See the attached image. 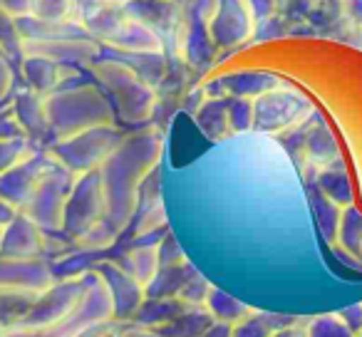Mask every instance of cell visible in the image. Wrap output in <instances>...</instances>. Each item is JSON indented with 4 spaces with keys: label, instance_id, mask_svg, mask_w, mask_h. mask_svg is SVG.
Instances as JSON below:
<instances>
[{
    "label": "cell",
    "instance_id": "1",
    "mask_svg": "<svg viewBox=\"0 0 362 337\" xmlns=\"http://www.w3.org/2000/svg\"><path fill=\"white\" fill-rule=\"evenodd\" d=\"M164 154V134L159 126H141L124 134L115 151L100 166L102 187H105L107 213L105 226L119 238L136 216L139 191L144 182L159 169Z\"/></svg>",
    "mask_w": 362,
    "mask_h": 337
},
{
    "label": "cell",
    "instance_id": "2",
    "mask_svg": "<svg viewBox=\"0 0 362 337\" xmlns=\"http://www.w3.org/2000/svg\"><path fill=\"white\" fill-rule=\"evenodd\" d=\"M47 122H50L52 141L72 136L92 126L117 124V112L110 97L97 82L72 80L57 92L45 97Z\"/></svg>",
    "mask_w": 362,
    "mask_h": 337
},
{
    "label": "cell",
    "instance_id": "3",
    "mask_svg": "<svg viewBox=\"0 0 362 337\" xmlns=\"http://www.w3.org/2000/svg\"><path fill=\"white\" fill-rule=\"evenodd\" d=\"M87 70H90L92 80L110 97L122 122L141 126L156 117V107H159L156 87H151L144 77L136 75L124 62L100 55Z\"/></svg>",
    "mask_w": 362,
    "mask_h": 337
},
{
    "label": "cell",
    "instance_id": "4",
    "mask_svg": "<svg viewBox=\"0 0 362 337\" xmlns=\"http://www.w3.org/2000/svg\"><path fill=\"white\" fill-rule=\"evenodd\" d=\"M122 131L117 129V124H105V126H92V129L77 131L65 139H57L47 146L50 156L60 166H65L67 172H72L75 177L87 172H95L107 161V156L119 146Z\"/></svg>",
    "mask_w": 362,
    "mask_h": 337
},
{
    "label": "cell",
    "instance_id": "5",
    "mask_svg": "<svg viewBox=\"0 0 362 337\" xmlns=\"http://www.w3.org/2000/svg\"><path fill=\"white\" fill-rule=\"evenodd\" d=\"M313 117V105L298 90L278 85L253 100V129L263 134H291Z\"/></svg>",
    "mask_w": 362,
    "mask_h": 337
},
{
    "label": "cell",
    "instance_id": "6",
    "mask_svg": "<svg viewBox=\"0 0 362 337\" xmlns=\"http://www.w3.org/2000/svg\"><path fill=\"white\" fill-rule=\"evenodd\" d=\"M90 273L80 278H57L47 290H42L28 305V312L16 325L33 327V330H57L60 325H65L67 317L75 312V307L80 305L82 295H85Z\"/></svg>",
    "mask_w": 362,
    "mask_h": 337
},
{
    "label": "cell",
    "instance_id": "7",
    "mask_svg": "<svg viewBox=\"0 0 362 337\" xmlns=\"http://www.w3.org/2000/svg\"><path fill=\"white\" fill-rule=\"evenodd\" d=\"M75 179H77L75 174L67 172L65 166L52 161L50 169L42 174L37 189L33 191L30 201L23 208V213L30 216L47 236H50V233H62L67 199H70L72 187H75Z\"/></svg>",
    "mask_w": 362,
    "mask_h": 337
},
{
    "label": "cell",
    "instance_id": "8",
    "mask_svg": "<svg viewBox=\"0 0 362 337\" xmlns=\"http://www.w3.org/2000/svg\"><path fill=\"white\" fill-rule=\"evenodd\" d=\"M124 13L159 37L166 55H181V42H184V30H187V3L184 0H124Z\"/></svg>",
    "mask_w": 362,
    "mask_h": 337
},
{
    "label": "cell",
    "instance_id": "9",
    "mask_svg": "<svg viewBox=\"0 0 362 337\" xmlns=\"http://www.w3.org/2000/svg\"><path fill=\"white\" fill-rule=\"evenodd\" d=\"M105 213H107V199H105V187H102L100 169L80 174V177L75 179L70 199H67L62 233H65L70 241H75V238L85 236L87 231H92L97 223L105 221Z\"/></svg>",
    "mask_w": 362,
    "mask_h": 337
},
{
    "label": "cell",
    "instance_id": "10",
    "mask_svg": "<svg viewBox=\"0 0 362 337\" xmlns=\"http://www.w3.org/2000/svg\"><path fill=\"white\" fill-rule=\"evenodd\" d=\"M92 271L105 280L107 290L115 307V322H132L146 300V288L127 271L124 266H117L115 261H97Z\"/></svg>",
    "mask_w": 362,
    "mask_h": 337
},
{
    "label": "cell",
    "instance_id": "11",
    "mask_svg": "<svg viewBox=\"0 0 362 337\" xmlns=\"http://www.w3.org/2000/svg\"><path fill=\"white\" fill-rule=\"evenodd\" d=\"M52 161L55 159H52L47 149H33L25 159L11 166L6 174H0V199L11 203L13 208H18V211H23Z\"/></svg>",
    "mask_w": 362,
    "mask_h": 337
},
{
    "label": "cell",
    "instance_id": "12",
    "mask_svg": "<svg viewBox=\"0 0 362 337\" xmlns=\"http://www.w3.org/2000/svg\"><path fill=\"white\" fill-rule=\"evenodd\" d=\"M52 283H55V276H52V266L45 258L18 261V258L0 256V292L37 297Z\"/></svg>",
    "mask_w": 362,
    "mask_h": 337
},
{
    "label": "cell",
    "instance_id": "13",
    "mask_svg": "<svg viewBox=\"0 0 362 337\" xmlns=\"http://www.w3.org/2000/svg\"><path fill=\"white\" fill-rule=\"evenodd\" d=\"M8 102H11L8 112L18 122L23 134L33 141V146L47 149L52 144V131H50V122H47L45 97L28 90V87H18Z\"/></svg>",
    "mask_w": 362,
    "mask_h": 337
},
{
    "label": "cell",
    "instance_id": "14",
    "mask_svg": "<svg viewBox=\"0 0 362 337\" xmlns=\"http://www.w3.org/2000/svg\"><path fill=\"white\" fill-rule=\"evenodd\" d=\"M115 320V307H112V297L107 290L105 280L97 276L95 271L90 273V283H87V290L82 295L80 305L75 307L70 317H67L65 325L57 327V337H72L75 332L85 330L92 325H102V322Z\"/></svg>",
    "mask_w": 362,
    "mask_h": 337
},
{
    "label": "cell",
    "instance_id": "15",
    "mask_svg": "<svg viewBox=\"0 0 362 337\" xmlns=\"http://www.w3.org/2000/svg\"><path fill=\"white\" fill-rule=\"evenodd\" d=\"M253 23L243 0H218V8L209 20V32L218 50L223 47H238L253 37Z\"/></svg>",
    "mask_w": 362,
    "mask_h": 337
},
{
    "label": "cell",
    "instance_id": "16",
    "mask_svg": "<svg viewBox=\"0 0 362 337\" xmlns=\"http://www.w3.org/2000/svg\"><path fill=\"white\" fill-rule=\"evenodd\" d=\"M18 70H21L23 77V87L37 92L42 97L52 95L60 87H65L67 82L80 77L77 67L60 65V62L50 60L45 55H35V52H23V57L18 60Z\"/></svg>",
    "mask_w": 362,
    "mask_h": 337
},
{
    "label": "cell",
    "instance_id": "17",
    "mask_svg": "<svg viewBox=\"0 0 362 337\" xmlns=\"http://www.w3.org/2000/svg\"><path fill=\"white\" fill-rule=\"evenodd\" d=\"M45 238L47 233L25 216L23 211L16 213L11 223L3 228V246H0V256L18 258V261H35L42 258L45 251Z\"/></svg>",
    "mask_w": 362,
    "mask_h": 337
},
{
    "label": "cell",
    "instance_id": "18",
    "mask_svg": "<svg viewBox=\"0 0 362 337\" xmlns=\"http://www.w3.org/2000/svg\"><path fill=\"white\" fill-rule=\"evenodd\" d=\"M218 47L214 42L211 32H209V23L204 18L187 13V30H184V42H181V60L187 62V67L194 75H204L211 70L216 62Z\"/></svg>",
    "mask_w": 362,
    "mask_h": 337
},
{
    "label": "cell",
    "instance_id": "19",
    "mask_svg": "<svg viewBox=\"0 0 362 337\" xmlns=\"http://www.w3.org/2000/svg\"><path fill=\"white\" fill-rule=\"evenodd\" d=\"M281 85V80L266 72H236V75L218 77V80L206 82V95L209 97H246V100H256L263 92L273 90Z\"/></svg>",
    "mask_w": 362,
    "mask_h": 337
},
{
    "label": "cell",
    "instance_id": "20",
    "mask_svg": "<svg viewBox=\"0 0 362 337\" xmlns=\"http://www.w3.org/2000/svg\"><path fill=\"white\" fill-rule=\"evenodd\" d=\"M303 156H305L308 166L315 169V174L332 164H340L335 139L322 124H315L305 131V136H303Z\"/></svg>",
    "mask_w": 362,
    "mask_h": 337
},
{
    "label": "cell",
    "instance_id": "21",
    "mask_svg": "<svg viewBox=\"0 0 362 337\" xmlns=\"http://www.w3.org/2000/svg\"><path fill=\"white\" fill-rule=\"evenodd\" d=\"M192 119L211 141H221L233 134L228 122V97H206V102L194 112Z\"/></svg>",
    "mask_w": 362,
    "mask_h": 337
},
{
    "label": "cell",
    "instance_id": "22",
    "mask_svg": "<svg viewBox=\"0 0 362 337\" xmlns=\"http://www.w3.org/2000/svg\"><path fill=\"white\" fill-rule=\"evenodd\" d=\"M105 47H115V50H124V52H166L159 37L149 28L141 25V23L132 20L129 16H127V20L117 30V35Z\"/></svg>",
    "mask_w": 362,
    "mask_h": 337
},
{
    "label": "cell",
    "instance_id": "23",
    "mask_svg": "<svg viewBox=\"0 0 362 337\" xmlns=\"http://www.w3.org/2000/svg\"><path fill=\"white\" fill-rule=\"evenodd\" d=\"M214 325V317L206 307H187L166 325L151 330L156 337H202Z\"/></svg>",
    "mask_w": 362,
    "mask_h": 337
},
{
    "label": "cell",
    "instance_id": "24",
    "mask_svg": "<svg viewBox=\"0 0 362 337\" xmlns=\"http://www.w3.org/2000/svg\"><path fill=\"white\" fill-rule=\"evenodd\" d=\"M194 276H197V271L189 266V261L161 266L156 278L146 285V297H179V292Z\"/></svg>",
    "mask_w": 362,
    "mask_h": 337
},
{
    "label": "cell",
    "instance_id": "25",
    "mask_svg": "<svg viewBox=\"0 0 362 337\" xmlns=\"http://www.w3.org/2000/svg\"><path fill=\"white\" fill-rule=\"evenodd\" d=\"M124 268L141 283V285H149L151 280L159 273V241L154 243H136L134 248L127 251Z\"/></svg>",
    "mask_w": 362,
    "mask_h": 337
},
{
    "label": "cell",
    "instance_id": "26",
    "mask_svg": "<svg viewBox=\"0 0 362 337\" xmlns=\"http://www.w3.org/2000/svg\"><path fill=\"white\" fill-rule=\"evenodd\" d=\"M315 189L327 196L332 203H337L340 208L352 206V187H350V179H347L345 169L340 164H332L327 169L315 174Z\"/></svg>",
    "mask_w": 362,
    "mask_h": 337
},
{
    "label": "cell",
    "instance_id": "27",
    "mask_svg": "<svg viewBox=\"0 0 362 337\" xmlns=\"http://www.w3.org/2000/svg\"><path fill=\"white\" fill-rule=\"evenodd\" d=\"M291 317H281L276 312H258L251 310L243 320H238L233 325L231 337H273V332H278L281 327L291 325Z\"/></svg>",
    "mask_w": 362,
    "mask_h": 337
},
{
    "label": "cell",
    "instance_id": "28",
    "mask_svg": "<svg viewBox=\"0 0 362 337\" xmlns=\"http://www.w3.org/2000/svg\"><path fill=\"white\" fill-rule=\"evenodd\" d=\"M204 307L211 312V317L216 322H228V325H236L238 320H243V317L251 312V307H248L246 302L236 300L233 295H228V292L218 290V288H214V285H211V290H209Z\"/></svg>",
    "mask_w": 362,
    "mask_h": 337
},
{
    "label": "cell",
    "instance_id": "29",
    "mask_svg": "<svg viewBox=\"0 0 362 337\" xmlns=\"http://www.w3.org/2000/svg\"><path fill=\"white\" fill-rule=\"evenodd\" d=\"M310 203H313V213H315V221H317V226H320L325 241L337 243V228H340L342 208L337 206V203H332L327 196H322L317 189L310 191Z\"/></svg>",
    "mask_w": 362,
    "mask_h": 337
},
{
    "label": "cell",
    "instance_id": "30",
    "mask_svg": "<svg viewBox=\"0 0 362 337\" xmlns=\"http://www.w3.org/2000/svg\"><path fill=\"white\" fill-rule=\"evenodd\" d=\"M25 16L42 23H70L77 20L75 0H28Z\"/></svg>",
    "mask_w": 362,
    "mask_h": 337
},
{
    "label": "cell",
    "instance_id": "31",
    "mask_svg": "<svg viewBox=\"0 0 362 337\" xmlns=\"http://www.w3.org/2000/svg\"><path fill=\"white\" fill-rule=\"evenodd\" d=\"M337 243L352 258H362V213L355 206L342 208L340 228H337Z\"/></svg>",
    "mask_w": 362,
    "mask_h": 337
},
{
    "label": "cell",
    "instance_id": "32",
    "mask_svg": "<svg viewBox=\"0 0 362 337\" xmlns=\"http://www.w3.org/2000/svg\"><path fill=\"white\" fill-rule=\"evenodd\" d=\"M308 337H357L355 330H350L345 320L337 312H325V315L313 317L305 325Z\"/></svg>",
    "mask_w": 362,
    "mask_h": 337
},
{
    "label": "cell",
    "instance_id": "33",
    "mask_svg": "<svg viewBox=\"0 0 362 337\" xmlns=\"http://www.w3.org/2000/svg\"><path fill=\"white\" fill-rule=\"evenodd\" d=\"M0 45L13 62L23 57V37L18 30V16H13L8 8L0 6Z\"/></svg>",
    "mask_w": 362,
    "mask_h": 337
},
{
    "label": "cell",
    "instance_id": "34",
    "mask_svg": "<svg viewBox=\"0 0 362 337\" xmlns=\"http://www.w3.org/2000/svg\"><path fill=\"white\" fill-rule=\"evenodd\" d=\"M33 149V141L28 136H11V139H0V174H6L11 166H16L21 159H25Z\"/></svg>",
    "mask_w": 362,
    "mask_h": 337
},
{
    "label": "cell",
    "instance_id": "35",
    "mask_svg": "<svg viewBox=\"0 0 362 337\" xmlns=\"http://www.w3.org/2000/svg\"><path fill=\"white\" fill-rule=\"evenodd\" d=\"M228 122L233 134L253 129V100L246 97H228Z\"/></svg>",
    "mask_w": 362,
    "mask_h": 337
},
{
    "label": "cell",
    "instance_id": "36",
    "mask_svg": "<svg viewBox=\"0 0 362 337\" xmlns=\"http://www.w3.org/2000/svg\"><path fill=\"white\" fill-rule=\"evenodd\" d=\"M209 290H211V283L197 273V276H194L192 280L184 285V290L179 292V300L184 302V305H189V307H204Z\"/></svg>",
    "mask_w": 362,
    "mask_h": 337
},
{
    "label": "cell",
    "instance_id": "37",
    "mask_svg": "<svg viewBox=\"0 0 362 337\" xmlns=\"http://www.w3.org/2000/svg\"><path fill=\"white\" fill-rule=\"evenodd\" d=\"M187 261V256L181 253L179 243L174 241V236L171 233H164L159 241V268L161 266H174V263H184Z\"/></svg>",
    "mask_w": 362,
    "mask_h": 337
},
{
    "label": "cell",
    "instance_id": "38",
    "mask_svg": "<svg viewBox=\"0 0 362 337\" xmlns=\"http://www.w3.org/2000/svg\"><path fill=\"white\" fill-rule=\"evenodd\" d=\"M248 8V13H251L253 23H263L268 20V18L278 16V0H243Z\"/></svg>",
    "mask_w": 362,
    "mask_h": 337
},
{
    "label": "cell",
    "instance_id": "39",
    "mask_svg": "<svg viewBox=\"0 0 362 337\" xmlns=\"http://www.w3.org/2000/svg\"><path fill=\"white\" fill-rule=\"evenodd\" d=\"M122 322H102V325H92V327H85V330L75 332L72 337H122Z\"/></svg>",
    "mask_w": 362,
    "mask_h": 337
},
{
    "label": "cell",
    "instance_id": "40",
    "mask_svg": "<svg viewBox=\"0 0 362 337\" xmlns=\"http://www.w3.org/2000/svg\"><path fill=\"white\" fill-rule=\"evenodd\" d=\"M0 337H57L55 330H33L23 325H8L0 330Z\"/></svg>",
    "mask_w": 362,
    "mask_h": 337
},
{
    "label": "cell",
    "instance_id": "41",
    "mask_svg": "<svg viewBox=\"0 0 362 337\" xmlns=\"http://www.w3.org/2000/svg\"><path fill=\"white\" fill-rule=\"evenodd\" d=\"M342 20L362 28V0H342Z\"/></svg>",
    "mask_w": 362,
    "mask_h": 337
},
{
    "label": "cell",
    "instance_id": "42",
    "mask_svg": "<svg viewBox=\"0 0 362 337\" xmlns=\"http://www.w3.org/2000/svg\"><path fill=\"white\" fill-rule=\"evenodd\" d=\"M11 136H25L18 126V122L13 119V114L8 110H0V139H11Z\"/></svg>",
    "mask_w": 362,
    "mask_h": 337
},
{
    "label": "cell",
    "instance_id": "43",
    "mask_svg": "<svg viewBox=\"0 0 362 337\" xmlns=\"http://www.w3.org/2000/svg\"><path fill=\"white\" fill-rule=\"evenodd\" d=\"M337 315L350 325V330L360 332L362 330V302H355V305H347L345 310H340Z\"/></svg>",
    "mask_w": 362,
    "mask_h": 337
},
{
    "label": "cell",
    "instance_id": "44",
    "mask_svg": "<svg viewBox=\"0 0 362 337\" xmlns=\"http://www.w3.org/2000/svg\"><path fill=\"white\" fill-rule=\"evenodd\" d=\"M273 337H308V335H305V325H300V322H291V325H286L278 332H273Z\"/></svg>",
    "mask_w": 362,
    "mask_h": 337
},
{
    "label": "cell",
    "instance_id": "45",
    "mask_svg": "<svg viewBox=\"0 0 362 337\" xmlns=\"http://www.w3.org/2000/svg\"><path fill=\"white\" fill-rule=\"evenodd\" d=\"M233 332V325H228V322H216L214 320V325L209 327L206 332H204L202 337H231Z\"/></svg>",
    "mask_w": 362,
    "mask_h": 337
},
{
    "label": "cell",
    "instance_id": "46",
    "mask_svg": "<svg viewBox=\"0 0 362 337\" xmlns=\"http://www.w3.org/2000/svg\"><path fill=\"white\" fill-rule=\"evenodd\" d=\"M16 213H18V208H13L11 203L0 199V228H6L8 223H11L13 218H16Z\"/></svg>",
    "mask_w": 362,
    "mask_h": 337
},
{
    "label": "cell",
    "instance_id": "47",
    "mask_svg": "<svg viewBox=\"0 0 362 337\" xmlns=\"http://www.w3.org/2000/svg\"><path fill=\"white\" fill-rule=\"evenodd\" d=\"M0 6L8 8L13 16H25L28 13V0H0Z\"/></svg>",
    "mask_w": 362,
    "mask_h": 337
},
{
    "label": "cell",
    "instance_id": "48",
    "mask_svg": "<svg viewBox=\"0 0 362 337\" xmlns=\"http://www.w3.org/2000/svg\"><path fill=\"white\" fill-rule=\"evenodd\" d=\"M0 57H8V55H6V50H3V45H0Z\"/></svg>",
    "mask_w": 362,
    "mask_h": 337
},
{
    "label": "cell",
    "instance_id": "49",
    "mask_svg": "<svg viewBox=\"0 0 362 337\" xmlns=\"http://www.w3.org/2000/svg\"><path fill=\"white\" fill-rule=\"evenodd\" d=\"M0 246H3V228H0Z\"/></svg>",
    "mask_w": 362,
    "mask_h": 337
},
{
    "label": "cell",
    "instance_id": "50",
    "mask_svg": "<svg viewBox=\"0 0 362 337\" xmlns=\"http://www.w3.org/2000/svg\"><path fill=\"white\" fill-rule=\"evenodd\" d=\"M357 337H362V330H360V332H357Z\"/></svg>",
    "mask_w": 362,
    "mask_h": 337
}]
</instances>
